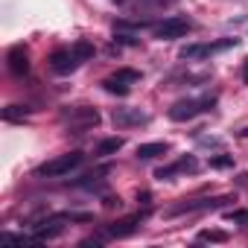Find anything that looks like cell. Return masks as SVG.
Instances as JSON below:
<instances>
[{
	"instance_id": "cell-1",
	"label": "cell",
	"mask_w": 248,
	"mask_h": 248,
	"mask_svg": "<svg viewBox=\"0 0 248 248\" xmlns=\"http://www.w3.org/2000/svg\"><path fill=\"white\" fill-rule=\"evenodd\" d=\"M59 117H62L64 126H70L76 135H82V132H88V129H96V126H99V111H96V108H91V105L64 108Z\"/></svg>"
},
{
	"instance_id": "cell-2",
	"label": "cell",
	"mask_w": 248,
	"mask_h": 248,
	"mask_svg": "<svg viewBox=\"0 0 248 248\" xmlns=\"http://www.w3.org/2000/svg\"><path fill=\"white\" fill-rule=\"evenodd\" d=\"M216 105V96L210 93V96H199V99H178L170 111H167V117L170 120H175V123H184V120H193L196 114H202V111H210Z\"/></svg>"
},
{
	"instance_id": "cell-3",
	"label": "cell",
	"mask_w": 248,
	"mask_h": 248,
	"mask_svg": "<svg viewBox=\"0 0 248 248\" xmlns=\"http://www.w3.org/2000/svg\"><path fill=\"white\" fill-rule=\"evenodd\" d=\"M82 161H85L82 152H67V155H59V158H53V161L35 167V175H38V178H62V175H67L70 170H76Z\"/></svg>"
},
{
	"instance_id": "cell-4",
	"label": "cell",
	"mask_w": 248,
	"mask_h": 248,
	"mask_svg": "<svg viewBox=\"0 0 248 248\" xmlns=\"http://www.w3.org/2000/svg\"><path fill=\"white\" fill-rule=\"evenodd\" d=\"M233 202V196H216V199H184V202H178V204H172V207H167L164 210V216H181V213H196V210H216V207H225V204H231Z\"/></svg>"
},
{
	"instance_id": "cell-5",
	"label": "cell",
	"mask_w": 248,
	"mask_h": 248,
	"mask_svg": "<svg viewBox=\"0 0 248 248\" xmlns=\"http://www.w3.org/2000/svg\"><path fill=\"white\" fill-rule=\"evenodd\" d=\"M190 30H193V21H190V18H167V21L155 24L152 35H155L158 41H172V38H184Z\"/></svg>"
},
{
	"instance_id": "cell-6",
	"label": "cell",
	"mask_w": 248,
	"mask_h": 248,
	"mask_svg": "<svg viewBox=\"0 0 248 248\" xmlns=\"http://www.w3.org/2000/svg\"><path fill=\"white\" fill-rule=\"evenodd\" d=\"M236 44H239L236 38H222V41H210V44H190V47H184L178 56L187 59V62H193V59H207V56H213V53H222V50H228V47H236Z\"/></svg>"
},
{
	"instance_id": "cell-7",
	"label": "cell",
	"mask_w": 248,
	"mask_h": 248,
	"mask_svg": "<svg viewBox=\"0 0 248 248\" xmlns=\"http://www.w3.org/2000/svg\"><path fill=\"white\" fill-rule=\"evenodd\" d=\"M47 62H50V70L59 73V76H64V73H70V70H76V67L82 64V62L76 59L73 47H59V50H53Z\"/></svg>"
},
{
	"instance_id": "cell-8",
	"label": "cell",
	"mask_w": 248,
	"mask_h": 248,
	"mask_svg": "<svg viewBox=\"0 0 248 248\" xmlns=\"http://www.w3.org/2000/svg\"><path fill=\"white\" fill-rule=\"evenodd\" d=\"M143 219H146V210H143V213H132V216H123V219H117V222H111V225L105 228V236H111V239L132 236Z\"/></svg>"
},
{
	"instance_id": "cell-9",
	"label": "cell",
	"mask_w": 248,
	"mask_h": 248,
	"mask_svg": "<svg viewBox=\"0 0 248 248\" xmlns=\"http://www.w3.org/2000/svg\"><path fill=\"white\" fill-rule=\"evenodd\" d=\"M111 123L120 129H132V126H146L149 123V114L140 111V108H114L111 111Z\"/></svg>"
},
{
	"instance_id": "cell-10",
	"label": "cell",
	"mask_w": 248,
	"mask_h": 248,
	"mask_svg": "<svg viewBox=\"0 0 248 248\" xmlns=\"http://www.w3.org/2000/svg\"><path fill=\"white\" fill-rule=\"evenodd\" d=\"M196 170H199V161H196L193 155H184V158H178L175 164L155 170V178H161V181H172L175 175H181V172H196Z\"/></svg>"
},
{
	"instance_id": "cell-11",
	"label": "cell",
	"mask_w": 248,
	"mask_h": 248,
	"mask_svg": "<svg viewBox=\"0 0 248 248\" xmlns=\"http://www.w3.org/2000/svg\"><path fill=\"white\" fill-rule=\"evenodd\" d=\"M6 64H9V70H12L15 76H27V73H30V53L24 50V44H18V47L9 50Z\"/></svg>"
},
{
	"instance_id": "cell-12",
	"label": "cell",
	"mask_w": 248,
	"mask_h": 248,
	"mask_svg": "<svg viewBox=\"0 0 248 248\" xmlns=\"http://www.w3.org/2000/svg\"><path fill=\"white\" fill-rule=\"evenodd\" d=\"M170 152V143L167 140H155V143H140L138 146V158L140 161H152V158H161V155H167Z\"/></svg>"
},
{
	"instance_id": "cell-13",
	"label": "cell",
	"mask_w": 248,
	"mask_h": 248,
	"mask_svg": "<svg viewBox=\"0 0 248 248\" xmlns=\"http://www.w3.org/2000/svg\"><path fill=\"white\" fill-rule=\"evenodd\" d=\"M123 143H126L123 138H105V140H99V143H96V155H99V158L117 155V152L123 149Z\"/></svg>"
},
{
	"instance_id": "cell-14",
	"label": "cell",
	"mask_w": 248,
	"mask_h": 248,
	"mask_svg": "<svg viewBox=\"0 0 248 248\" xmlns=\"http://www.w3.org/2000/svg\"><path fill=\"white\" fill-rule=\"evenodd\" d=\"M30 111H32V108H27V105H6V108H3V120H6V123H21Z\"/></svg>"
},
{
	"instance_id": "cell-15",
	"label": "cell",
	"mask_w": 248,
	"mask_h": 248,
	"mask_svg": "<svg viewBox=\"0 0 248 248\" xmlns=\"http://www.w3.org/2000/svg\"><path fill=\"white\" fill-rule=\"evenodd\" d=\"M102 88H105L108 93H117V96H126V93L132 91V85H126V82H120V79H114V76L102 79Z\"/></svg>"
},
{
	"instance_id": "cell-16",
	"label": "cell",
	"mask_w": 248,
	"mask_h": 248,
	"mask_svg": "<svg viewBox=\"0 0 248 248\" xmlns=\"http://www.w3.org/2000/svg\"><path fill=\"white\" fill-rule=\"evenodd\" d=\"M73 53H76V59H79V62H88V59H93V53H96V50H93V44H91V41H76V44H73Z\"/></svg>"
},
{
	"instance_id": "cell-17",
	"label": "cell",
	"mask_w": 248,
	"mask_h": 248,
	"mask_svg": "<svg viewBox=\"0 0 248 248\" xmlns=\"http://www.w3.org/2000/svg\"><path fill=\"white\" fill-rule=\"evenodd\" d=\"M114 79H120V82H126V85H132V82H138L140 79V70H132V67H120L117 73H111Z\"/></svg>"
},
{
	"instance_id": "cell-18",
	"label": "cell",
	"mask_w": 248,
	"mask_h": 248,
	"mask_svg": "<svg viewBox=\"0 0 248 248\" xmlns=\"http://www.w3.org/2000/svg\"><path fill=\"white\" fill-rule=\"evenodd\" d=\"M207 164H210V170H231L233 167V155H213Z\"/></svg>"
},
{
	"instance_id": "cell-19",
	"label": "cell",
	"mask_w": 248,
	"mask_h": 248,
	"mask_svg": "<svg viewBox=\"0 0 248 248\" xmlns=\"http://www.w3.org/2000/svg\"><path fill=\"white\" fill-rule=\"evenodd\" d=\"M199 239H202V242H228V233H225V231L210 228V231H202V233H199Z\"/></svg>"
},
{
	"instance_id": "cell-20",
	"label": "cell",
	"mask_w": 248,
	"mask_h": 248,
	"mask_svg": "<svg viewBox=\"0 0 248 248\" xmlns=\"http://www.w3.org/2000/svg\"><path fill=\"white\" fill-rule=\"evenodd\" d=\"M225 219H228V222H236V225H245V228H248V210H228V213H225Z\"/></svg>"
},
{
	"instance_id": "cell-21",
	"label": "cell",
	"mask_w": 248,
	"mask_h": 248,
	"mask_svg": "<svg viewBox=\"0 0 248 248\" xmlns=\"http://www.w3.org/2000/svg\"><path fill=\"white\" fill-rule=\"evenodd\" d=\"M117 41H120V44H132V47L138 44V38H132V35H117Z\"/></svg>"
},
{
	"instance_id": "cell-22",
	"label": "cell",
	"mask_w": 248,
	"mask_h": 248,
	"mask_svg": "<svg viewBox=\"0 0 248 248\" xmlns=\"http://www.w3.org/2000/svg\"><path fill=\"white\" fill-rule=\"evenodd\" d=\"M120 204H123V202H120V196H117V199H114V196H108V199H105V207H120Z\"/></svg>"
},
{
	"instance_id": "cell-23",
	"label": "cell",
	"mask_w": 248,
	"mask_h": 248,
	"mask_svg": "<svg viewBox=\"0 0 248 248\" xmlns=\"http://www.w3.org/2000/svg\"><path fill=\"white\" fill-rule=\"evenodd\" d=\"M239 76H242V82H245V85H248V59H245V62H242V70H239Z\"/></svg>"
},
{
	"instance_id": "cell-24",
	"label": "cell",
	"mask_w": 248,
	"mask_h": 248,
	"mask_svg": "<svg viewBox=\"0 0 248 248\" xmlns=\"http://www.w3.org/2000/svg\"><path fill=\"white\" fill-rule=\"evenodd\" d=\"M149 199H152V196H149V193H140V196H138V202H140V204H143V207H149Z\"/></svg>"
},
{
	"instance_id": "cell-25",
	"label": "cell",
	"mask_w": 248,
	"mask_h": 248,
	"mask_svg": "<svg viewBox=\"0 0 248 248\" xmlns=\"http://www.w3.org/2000/svg\"><path fill=\"white\" fill-rule=\"evenodd\" d=\"M239 184H242V187H248V172H239Z\"/></svg>"
},
{
	"instance_id": "cell-26",
	"label": "cell",
	"mask_w": 248,
	"mask_h": 248,
	"mask_svg": "<svg viewBox=\"0 0 248 248\" xmlns=\"http://www.w3.org/2000/svg\"><path fill=\"white\" fill-rule=\"evenodd\" d=\"M239 138H248V126H245V129H242V132H239Z\"/></svg>"
}]
</instances>
